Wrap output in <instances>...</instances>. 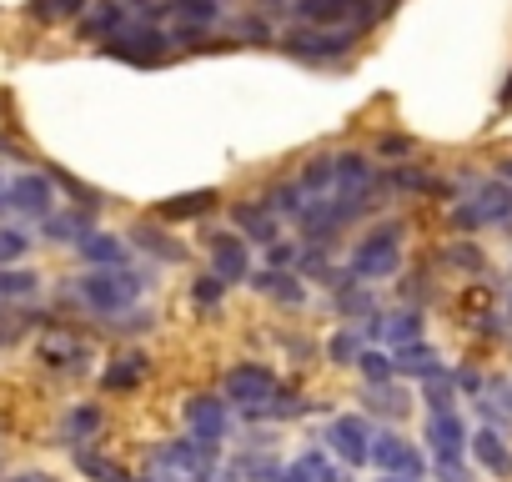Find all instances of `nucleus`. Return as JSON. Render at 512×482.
Listing matches in <instances>:
<instances>
[{"instance_id":"obj_1","label":"nucleus","mask_w":512,"mask_h":482,"mask_svg":"<svg viewBox=\"0 0 512 482\" xmlns=\"http://www.w3.org/2000/svg\"><path fill=\"white\" fill-rule=\"evenodd\" d=\"M81 292H86V302H91V307H101V312H116V307H126V302L136 297V282H131V277L96 272V277H86V282H81Z\"/></svg>"},{"instance_id":"obj_2","label":"nucleus","mask_w":512,"mask_h":482,"mask_svg":"<svg viewBox=\"0 0 512 482\" xmlns=\"http://www.w3.org/2000/svg\"><path fill=\"white\" fill-rule=\"evenodd\" d=\"M397 267V247H392V231H382V236H372L367 247L352 257V272L357 277H382V272H392Z\"/></svg>"},{"instance_id":"obj_3","label":"nucleus","mask_w":512,"mask_h":482,"mask_svg":"<svg viewBox=\"0 0 512 482\" xmlns=\"http://www.w3.org/2000/svg\"><path fill=\"white\" fill-rule=\"evenodd\" d=\"M6 206H16V211H26V216H46V211H51V181L21 176V181L6 191Z\"/></svg>"},{"instance_id":"obj_4","label":"nucleus","mask_w":512,"mask_h":482,"mask_svg":"<svg viewBox=\"0 0 512 482\" xmlns=\"http://www.w3.org/2000/svg\"><path fill=\"white\" fill-rule=\"evenodd\" d=\"M226 387H231V402H262V397L272 392V372H262V367H236Z\"/></svg>"},{"instance_id":"obj_5","label":"nucleus","mask_w":512,"mask_h":482,"mask_svg":"<svg viewBox=\"0 0 512 482\" xmlns=\"http://www.w3.org/2000/svg\"><path fill=\"white\" fill-rule=\"evenodd\" d=\"M332 442H337V452H342V457H352V462L372 457V447H367V427H362L357 417H342V422L332 427Z\"/></svg>"},{"instance_id":"obj_6","label":"nucleus","mask_w":512,"mask_h":482,"mask_svg":"<svg viewBox=\"0 0 512 482\" xmlns=\"http://www.w3.org/2000/svg\"><path fill=\"white\" fill-rule=\"evenodd\" d=\"M507 211V191L502 186H487L482 191V206H467V211H457V221L462 226H477V221H487V216H502Z\"/></svg>"},{"instance_id":"obj_7","label":"nucleus","mask_w":512,"mask_h":482,"mask_svg":"<svg viewBox=\"0 0 512 482\" xmlns=\"http://www.w3.org/2000/svg\"><path fill=\"white\" fill-rule=\"evenodd\" d=\"M472 452H477L492 472H512V457H507V447H502L492 432H477V437H472Z\"/></svg>"},{"instance_id":"obj_8","label":"nucleus","mask_w":512,"mask_h":482,"mask_svg":"<svg viewBox=\"0 0 512 482\" xmlns=\"http://www.w3.org/2000/svg\"><path fill=\"white\" fill-rule=\"evenodd\" d=\"M216 267H221L226 277H241V272H246V247H241L236 236H221V241H216Z\"/></svg>"},{"instance_id":"obj_9","label":"nucleus","mask_w":512,"mask_h":482,"mask_svg":"<svg viewBox=\"0 0 512 482\" xmlns=\"http://www.w3.org/2000/svg\"><path fill=\"white\" fill-rule=\"evenodd\" d=\"M191 422H196V432L211 442V437H221V407L211 402V397H196L191 402Z\"/></svg>"},{"instance_id":"obj_10","label":"nucleus","mask_w":512,"mask_h":482,"mask_svg":"<svg viewBox=\"0 0 512 482\" xmlns=\"http://www.w3.org/2000/svg\"><path fill=\"white\" fill-rule=\"evenodd\" d=\"M427 437L437 442V452H442V457H457V447H462V427H457L452 417H437V422L427 427Z\"/></svg>"},{"instance_id":"obj_11","label":"nucleus","mask_w":512,"mask_h":482,"mask_svg":"<svg viewBox=\"0 0 512 482\" xmlns=\"http://www.w3.org/2000/svg\"><path fill=\"white\" fill-rule=\"evenodd\" d=\"M372 457H377L382 467H402V472H412V467H417V457H412V452H407L397 437H382V442L372 447Z\"/></svg>"},{"instance_id":"obj_12","label":"nucleus","mask_w":512,"mask_h":482,"mask_svg":"<svg viewBox=\"0 0 512 482\" xmlns=\"http://www.w3.org/2000/svg\"><path fill=\"white\" fill-rule=\"evenodd\" d=\"M81 252H86L91 262H116V257H121V247H116L111 236H86V241H81Z\"/></svg>"},{"instance_id":"obj_13","label":"nucleus","mask_w":512,"mask_h":482,"mask_svg":"<svg viewBox=\"0 0 512 482\" xmlns=\"http://www.w3.org/2000/svg\"><path fill=\"white\" fill-rule=\"evenodd\" d=\"M26 292H36L31 272H0V297H26Z\"/></svg>"},{"instance_id":"obj_14","label":"nucleus","mask_w":512,"mask_h":482,"mask_svg":"<svg viewBox=\"0 0 512 482\" xmlns=\"http://www.w3.org/2000/svg\"><path fill=\"white\" fill-rule=\"evenodd\" d=\"M26 247H31V241H26L21 231L0 226V262H16V257H26Z\"/></svg>"},{"instance_id":"obj_15","label":"nucleus","mask_w":512,"mask_h":482,"mask_svg":"<svg viewBox=\"0 0 512 482\" xmlns=\"http://www.w3.org/2000/svg\"><path fill=\"white\" fill-rule=\"evenodd\" d=\"M141 377V357H126V367H111L106 372V387H131Z\"/></svg>"},{"instance_id":"obj_16","label":"nucleus","mask_w":512,"mask_h":482,"mask_svg":"<svg viewBox=\"0 0 512 482\" xmlns=\"http://www.w3.org/2000/svg\"><path fill=\"white\" fill-rule=\"evenodd\" d=\"M211 206V191H201V196H181L176 206H166V216H196V211H206Z\"/></svg>"},{"instance_id":"obj_17","label":"nucleus","mask_w":512,"mask_h":482,"mask_svg":"<svg viewBox=\"0 0 512 482\" xmlns=\"http://www.w3.org/2000/svg\"><path fill=\"white\" fill-rule=\"evenodd\" d=\"M241 221H246V226H251L256 236H267V241H272V231H277V226H272V216H262V211H251V206L241 211Z\"/></svg>"},{"instance_id":"obj_18","label":"nucleus","mask_w":512,"mask_h":482,"mask_svg":"<svg viewBox=\"0 0 512 482\" xmlns=\"http://www.w3.org/2000/svg\"><path fill=\"white\" fill-rule=\"evenodd\" d=\"M362 367H367V377H387V372H392L382 357H362Z\"/></svg>"},{"instance_id":"obj_19","label":"nucleus","mask_w":512,"mask_h":482,"mask_svg":"<svg viewBox=\"0 0 512 482\" xmlns=\"http://www.w3.org/2000/svg\"><path fill=\"white\" fill-rule=\"evenodd\" d=\"M71 427H76V432H86V427H96V412H91V407H86V412H76V422H71Z\"/></svg>"},{"instance_id":"obj_20","label":"nucleus","mask_w":512,"mask_h":482,"mask_svg":"<svg viewBox=\"0 0 512 482\" xmlns=\"http://www.w3.org/2000/svg\"><path fill=\"white\" fill-rule=\"evenodd\" d=\"M11 482H41V477H11Z\"/></svg>"},{"instance_id":"obj_21","label":"nucleus","mask_w":512,"mask_h":482,"mask_svg":"<svg viewBox=\"0 0 512 482\" xmlns=\"http://www.w3.org/2000/svg\"><path fill=\"white\" fill-rule=\"evenodd\" d=\"M0 206H6V196H0Z\"/></svg>"},{"instance_id":"obj_22","label":"nucleus","mask_w":512,"mask_h":482,"mask_svg":"<svg viewBox=\"0 0 512 482\" xmlns=\"http://www.w3.org/2000/svg\"><path fill=\"white\" fill-rule=\"evenodd\" d=\"M507 176H512V166H507Z\"/></svg>"}]
</instances>
